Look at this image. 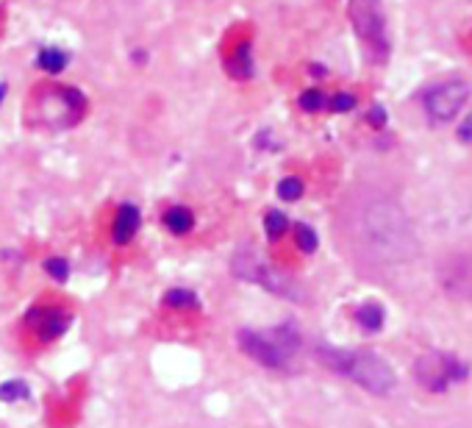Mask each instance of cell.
Wrapping results in <instances>:
<instances>
[{"mask_svg":"<svg viewBox=\"0 0 472 428\" xmlns=\"http://www.w3.org/2000/svg\"><path fill=\"white\" fill-rule=\"evenodd\" d=\"M239 345L242 351L259 364L270 367V370H281L290 364V356L298 351L300 337L292 325H278L270 334L261 331H239Z\"/></svg>","mask_w":472,"mask_h":428,"instance_id":"cell-4","label":"cell"},{"mask_svg":"<svg viewBox=\"0 0 472 428\" xmlns=\"http://www.w3.org/2000/svg\"><path fill=\"white\" fill-rule=\"evenodd\" d=\"M369 120H373V126H383V122H386V114H383V109H381V106H375L373 112H369Z\"/></svg>","mask_w":472,"mask_h":428,"instance_id":"cell-24","label":"cell"},{"mask_svg":"<svg viewBox=\"0 0 472 428\" xmlns=\"http://www.w3.org/2000/svg\"><path fill=\"white\" fill-rule=\"evenodd\" d=\"M359 237L367 253H373L378 261H406L417 251L414 231L392 203H373L361 214Z\"/></svg>","mask_w":472,"mask_h":428,"instance_id":"cell-1","label":"cell"},{"mask_svg":"<svg viewBox=\"0 0 472 428\" xmlns=\"http://www.w3.org/2000/svg\"><path fill=\"white\" fill-rule=\"evenodd\" d=\"M228 73L234 78H251L253 75V56H251V43H239L234 56L228 58Z\"/></svg>","mask_w":472,"mask_h":428,"instance_id":"cell-12","label":"cell"},{"mask_svg":"<svg viewBox=\"0 0 472 428\" xmlns=\"http://www.w3.org/2000/svg\"><path fill=\"white\" fill-rule=\"evenodd\" d=\"M347 14L353 19L356 36L364 43L367 56L373 61H386L389 36H386V17L381 0H351Z\"/></svg>","mask_w":472,"mask_h":428,"instance_id":"cell-5","label":"cell"},{"mask_svg":"<svg viewBox=\"0 0 472 428\" xmlns=\"http://www.w3.org/2000/svg\"><path fill=\"white\" fill-rule=\"evenodd\" d=\"M325 104H328V97L320 89H306L300 95V109L303 112H320V109H325Z\"/></svg>","mask_w":472,"mask_h":428,"instance_id":"cell-18","label":"cell"},{"mask_svg":"<svg viewBox=\"0 0 472 428\" xmlns=\"http://www.w3.org/2000/svg\"><path fill=\"white\" fill-rule=\"evenodd\" d=\"M286 226H290V220H286L281 212H267V217H264V231H267V237H270V239H278V237L286 231Z\"/></svg>","mask_w":472,"mask_h":428,"instance_id":"cell-17","label":"cell"},{"mask_svg":"<svg viewBox=\"0 0 472 428\" xmlns=\"http://www.w3.org/2000/svg\"><path fill=\"white\" fill-rule=\"evenodd\" d=\"M295 239H298V248L303 253H314L317 251V234H314V229L306 226V222H298V226H295Z\"/></svg>","mask_w":472,"mask_h":428,"instance_id":"cell-15","label":"cell"},{"mask_svg":"<svg viewBox=\"0 0 472 428\" xmlns=\"http://www.w3.org/2000/svg\"><path fill=\"white\" fill-rule=\"evenodd\" d=\"M164 303L173 306V309H192V306H197V295L190 290H170Z\"/></svg>","mask_w":472,"mask_h":428,"instance_id":"cell-16","label":"cell"},{"mask_svg":"<svg viewBox=\"0 0 472 428\" xmlns=\"http://www.w3.org/2000/svg\"><path fill=\"white\" fill-rule=\"evenodd\" d=\"M67 61H70V56L65 51H58V48H43V51H39V56H36V65L43 70H48V73H61L67 67Z\"/></svg>","mask_w":472,"mask_h":428,"instance_id":"cell-14","label":"cell"},{"mask_svg":"<svg viewBox=\"0 0 472 428\" xmlns=\"http://www.w3.org/2000/svg\"><path fill=\"white\" fill-rule=\"evenodd\" d=\"M26 395H28V386L19 384V381H12V384L0 386V398H4V401H23Z\"/></svg>","mask_w":472,"mask_h":428,"instance_id":"cell-21","label":"cell"},{"mask_svg":"<svg viewBox=\"0 0 472 428\" xmlns=\"http://www.w3.org/2000/svg\"><path fill=\"white\" fill-rule=\"evenodd\" d=\"M31 320H34L36 331H39V337H43V339H53L58 334H65L67 325H70L67 315L58 312V309H39V312L31 315Z\"/></svg>","mask_w":472,"mask_h":428,"instance_id":"cell-10","label":"cell"},{"mask_svg":"<svg viewBox=\"0 0 472 428\" xmlns=\"http://www.w3.org/2000/svg\"><path fill=\"white\" fill-rule=\"evenodd\" d=\"M87 112V97L84 92H78L75 87H43L34 97V120L39 126L61 131L70 128L75 122L84 117Z\"/></svg>","mask_w":472,"mask_h":428,"instance_id":"cell-3","label":"cell"},{"mask_svg":"<svg viewBox=\"0 0 472 428\" xmlns=\"http://www.w3.org/2000/svg\"><path fill=\"white\" fill-rule=\"evenodd\" d=\"M4 95H6V87H0V100H4Z\"/></svg>","mask_w":472,"mask_h":428,"instance_id":"cell-25","label":"cell"},{"mask_svg":"<svg viewBox=\"0 0 472 428\" xmlns=\"http://www.w3.org/2000/svg\"><path fill=\"white\" fill-rule=\"evenodd\" d=\"M383 306L375 303V300H367L361 303L359 309H356V323L361 325L364 331H381V325H383Z\"/></svg>","mask_w":472,"mask_h":428,"instance_id":"cell-11","label":"cell"},{"mask_svg":"<svg viewBox=\"0 0 472 428\" xmlns=\"http://www.w3.org/2000/svg\"><path fill=\"white\" fill-rule=\"evenodd\" d=\"M317 356L334 373L351 378L361 390L373 395H389L398 384L392 367L373 351H347V348H334V345H320Z\"/></svg>","mask_w":472,"mask_h":428,"instance_id":"cell-2","label":"cell"},{"mask_svg":"<svg viewBox=\"0 0 472 428\" xmlns=\"http://www.w3.org/2000/svg\"><path fill=\"white\" fill-rule=\"evenodd\" d=\"M467 97H469V84L453 78V81H445V84L430 87L422 95V104H425L430 122H450L464 109Z\"/></svg>","mask_w":472,"mask_h":428,"instance_id":"cell-8","label":"cell"},{"mask_svg":"<svg viewBox=\"0 0 472 428\" xmlns=\"http://www.w3.org/2000/svg\"><path fill=\"white\" fill-rule=\"evenodd\" d=\"M459 136H461L464 142H472V114L459 126Z\"/></svg>","mask_w":472,"mask_h":428,"instance_id":"cell-23","label":"cell"},{"mask_svg":"<svg viewBox=\"0 0 472 428\" xmlns=\"http://www.w3.org/2000/svg\"><path fill=\"white\" fill-rule=\"evenodd\" d=\"M278 195H281L283 200H298V198L303 195V181L295 178V175L283 178V181L278 183Z\"/></svg>","mask_w":472,"mask_h":428,"instance_id":"cell-19","label":"cell"},{"mask_svg":"<svg viewBox=\"0 0 472 428\" xmlns=\"http://www.w3.org/2000/svg\"><path fill=\"white\" fill-rule=\"evenodd\" d=\"M234 273L244 281H253V284H261L264 290H270L275 295H286L292 298L298 295L295 284L286 278L278 268H273V264H267L253 248H244L234 256Z\"/></svg>","mask_w":472,"mask_h":428,"instance_id":"cell-7","label":"cell"},{"mask_svg":"<svg viewBox=\"0 0 472 428\" xmlns=\"http://www.w3.org/2000/svg\"><path fill=\"white\" fill-rule=\"evenodd\" d=\"M328 106H331L334 112H351L356 106V97L347 95V92H339V95H334L331 100H328Z\"/></svg>","mask_w":472,"mask_h":428,"instance_id":"cell-22","label":"cell"},{"mask_svg":"<svg viewBox=\"0 0 472 428\" xmlns=\"http://www.w3.org/2000/svg\"><path fill=\"white\" fill-rule=\"evenodd\" d=\"M45 270H48L56 281H67V276H70V264H67V259L56 256V259H48V261H45Z\"/></svg>","mask_w":472,"mask_h":428,"instance_id":"cell-20","label":"cell"},{"mask_svg":"<svg viewBox=\"0 0 472 428\" xmlns=\"http://www.w3.org/2000/svg\"><path fill=\"white\" fill-rule=\"evenodd\" d=\"M414 376L428 393H447L456 381H464L469 376V367L453 354L428 351L425 356L417 359Z\"/></svg>","mask_w":472,"mask_h":428,"instance_id":"cell-6","label":"cell"},{"mask_svg":"<svg viewBox=\"0 0 472 428\" xmlns=\"http://www.w3.org/2000/svg\"><path fill=\"white\" fill-rule=\"evenodd\" d=\"M139 231V209L131 206V203H122L117 217H114V229H112V239L117 245H126L136 237Z\"/></svg>","mask_w":472,"mask_h":428,"instance_id":"cell-9","label":"cell"},{"mask_svg":"<svg viewBox=\"0 0 472 428\" xmlns=\"http://www.w3.org/2000/svg\"><path fill=\"white\" fill-rule=\"evenodd\" d=\"M164 226H167L173 234L183 237V234H190L192 226H195V217L190 209H183V206H173L167 209V214H164Z\"/></svg>","mask_w":472,"mask_h":428,"instance_id":"cell-13","label":"cell"}]
</instances>
